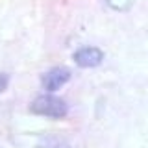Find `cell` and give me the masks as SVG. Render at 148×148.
<instances>
[{"instance_id": "1", "label": "cell", "mask_w": 148, "mask_h": 148, "mask_svg": "<svg viewBox=\"0 0 148 148\" xmlns=\"http://www.w3.org/2000/svg\"><path fill=\"white\" fill-rule=\"evenodd\" d=\"M30 113L37 117H45L50 120H63L69 115V104L61 96L52 95V92H45V95L35 96L28 106Z\"/></svg>"}, {"instance_id": "2", "label": "cell", "mask_w": 148, "mask_h": 148, "mask_svg": "<svg viewBox=\"0 0 148 148\" xmlns=\"http://www.w3.org/2000/svg\"><path fill=\"white\" fill-rule=\"evenodd\" d=\"M72 78V71L65 65H56L50 67L41 74V87L45 89V92H52L56 95L61 87H65Z\"/></svg>"}, {"instance_id": "3", "label": "cell", "mask_w": 148, "mask_h": 148, "mask_svg": "<svg viewBox=\"0 0 148 148\" xmlns=\"http://www.w3.org/2000/svg\"><path fill=\"white\" fill-rule=\"evenodd\" d=\"M104 59H106L104 50L98 48V46H95V45L78 46L72 52V61L80 69H96L104 63Z\"/></svg>"}, {"instance_id": "4", "label": "cell", "mask_w": 148, "mask_h": 148, "mask_svg": "<svg viewBox=\"0 0 148 148\" xmlns=\"http://www.w3.org/2000/svg\"><path fill=\"white\" fill-rule=\"evenodd\" d=\"M37 148H72V145L58 133H45L41 135Z\"/></svg>"}, {"instance_id": "5", "label": "cell", "mask_w": 148, "mask_h": 148, "mask_svg": "<svg viewBox=\"0 0 148 148\" xmlns=\"http://www.w3.org/2000/svg\"><path fill=\"white\" fill-rule=\"evenodd\" d=\"M106 6L111 8L113 11H119V13H126L133 8V0H104Z\"/></svg>"}, {"instance_id": "6", "label": "cell", "mask_w": 148, "mask_h": 148, "mask_svg": "<svg viewBox=\"0 0 148 148\" xmlns=\"http://www.w3.org/2000/svg\"><path fill=\"white\" fill-rule=\"evenodd\" d=\"M8 85H9V74L0 71V95L8 89Z\"/></svg>"}]
</instances>
